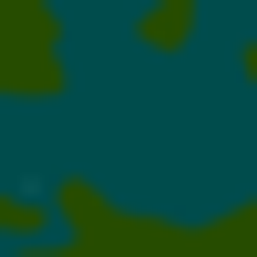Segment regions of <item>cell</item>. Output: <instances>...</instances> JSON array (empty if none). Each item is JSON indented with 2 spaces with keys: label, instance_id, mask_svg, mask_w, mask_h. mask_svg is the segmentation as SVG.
Returning a JSON list of instances; mask_svg holds the SVG:
<instances>
[{
  "label": "cell",
  "instance_id": "7a4b0ae2",
  "mask_svg": "<svg viewBox=\"0 0 257 257\" xmlns=\"http://www.w3.org/2000/svg\"><path fill=\"white\" fill-rule=\"evenodd\" d=\"M0 206L41 216V206H72V113H62L52 82L0 72Z\"/></svg>",
  "mask_w": 257,
  "mask_h": 257
},
{
  "label": "cell",
  "instance_id": "3957f363",
  "mask_svg": "<svg viewBox=\"0 0 257 257\" xmlns=\"http://www.w3.org/2000/svg\"><path fill=\"white\" fill-rule=\"evenodd\" d=\"M175 31L226 62H257V0H175Z\"/></svg>",
  "mask_w": 257,
  "mask_h": 257
},
{
  "label": "cell",
  "instance_id": "5b68a950",
  "mask_svg": "<svg viewBox=\"0 0 257 257\" xmlns=\"http://www.w3.org/2000/svg\"><path fill=\"white\" fill-rule=\"evenodd\" d=\"M31 11H41V0H31Z\"/></svg>",
  "mask_w": 257,
  "mask_h": 257
},
{
  "label": "cell",
  "instance_id": "6da1fadb",
  "mask_svg": "<svg viewBox=\"0 0 257 257\" xmlns=\"http://www.w3.org/2000/svg\"><path fill=\"white\" fill-rule=\"evenodd\" d=\"M41 82L72 113V196L93 216L155 237H216L257 216V62H226L165 21Z\"/></svg>",
  "mask_w": 257,
  "mask_h": 257
},
{
  "label": "cell",
  "instance_id": "277c9868",
  "mask_svg": "<svg viewBox=\"0 0 257 257\" xmlns=\"http://www.w3.org/2000/svg\"><path fill=\"white\" fill-rule=\"evenodd\" d=\"M0 257H31V247H21V216H11V206H0Z\"/></svg>",
  "mask_w": 257,
  "mask_h": 257
}]
</instances>
